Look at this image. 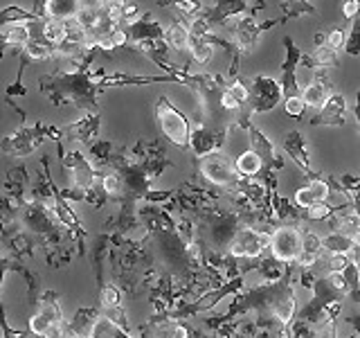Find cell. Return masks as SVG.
I'll list each match as a JSON object with an SVG mask.
<instances>
[{"mask_svg": "<svg viewBox=\"0 0 360 338\" xmlns=\"http://www.w3.org/2000/svg\"><path fill=\"white\" fill-rule=\"evenodd\" d=\"M30 332L37 338H65L63 313L54 291H45L37 302V311L30 318Z\"/></svg>", "mask_w": 360, "mask_h": 338, "instance_id": "cell-3", "label": "cell"}, {"mask_svg": "<svg viewBox=\"0 0 360 338\" xmlns=\"http://www.w3.org/2000/svg\"><path fill=\"white\" fill-rule=\"evenodd\" d=\"M68 338H88V336H68Z\"/></svg>", "mask_w": 360, "mask_h": 338, "instance_id": "cell-50", "label": "cell"}, {"mask_svg": "<svg viewBox=\"0 0 360 338\" xmlns=\"http://www.w3.org/2000/svg\"><path fill=\"white\" fill-rule=\"evenodd\" d=\"M342 11H345L347 23H352V20H354V16H356V11H358V0H347L345 7H342Z\"/></svg>", "mask_w": 360, "mask_h": 338, "instance_id": "cell-47", "label": "cell"}, {"mask_svg": "<svg viewBox=\"0 0 360 338\" xmlns=\"http://www.w3.org/2000/svg\"><path fill=\"white\" fill-rule=\"evenodd\" d=\"M331 196V187L326 183V178L318 176L307 183V187H300L295 192V206L302 208V210H309L315 203H326Z\"/></svg>", "mask_w": 360, "mask_h": 338, "instance_id": "cell-20", "label": "cell"}, {"mask_svg": "<svg viewBox=\"0 0 360 338\" xmlns=\"http://www.w3.org/2000/svg\"><path fill=\"white\" fill-rule=\"evenodd\" d=\"M18 59H20V63H18V75H16V82L7 86V99L14 97V95H27L30 93V90L22 86V73H25V65H27L30 59H27L25 54H20V52H18Z\"/></svg>", "mask_w": 360, "mask_h": 338, "instance_id": "cell-40", "label": "cell"}, {"mask_svg": "<svg viewBox=\"0 0 360 338\" xmlns=\"http://www.w3.org/2000/svg\"><path fill=\"white\" fill-rule=\"evenodd\" d=\"M270 251L275 262L279 264H295L302 255V232L295 225H281L270 234Z\"/></svg>", "mask_w": 360, "mask_h": 338, "instance_id": "cell-9", "label": "cell"}, {"mask_svg": "<svg viewBox=\"0 0 360 338\" xmlns=\"http://www.w3.org/2000/svg\"><path fill=\"white\" fill-rule=\"evenodd\" d=\"M124 30H127V39H129L127 48L131 50L142 41H165V27L153 18V14H149V11L140 14L138 20H133L131 25H127Z\"/></svg>", "mask_w": 360, "mask_h": 338, "instance_id": "cell-15", "label": "cell"}, {"mask_svg": "<svg viewBox=\"0 0 360 338\" xmlns=\"http://www.w3.org/2000/svg\"><path fill=\"white\" fill-rule=\"evenodd\" d=\"M34 18H39V16L32 14V11H27V9L18 7V5H7V7L0 9V30L14 25V23H27Z\"/></svg>", "mask_w": 360, "mask_h": 338, "instance_id": "cell-29", "label": "cell"}, {"mask_svg": "<svg viewBox=\"0 0 360 338\" xmlns=\"http://www.w3.org/2000/svg\"><path fill=\"white\" fill-rule=\"evenodd\" d=\"M61 158H63V172L70 174L72 187L77 192H82V196L90 187H95L97 172H95L93 163H90L82 151H70L68 156L63 154Z\"/></svg>", "mask_w": 360, "mask_h": 338, "instance_id": "cell-12", "label": "cell"}, {"mask_svg": "<svg viewBox=\"0 0 360 338\" xmlns=\"http://www.w3.org/2000/svg\"><path fill=\"white\" fill-rule=\"evenodd\" d=\"M345 41H347V27H338V30H333L329 34V37H326V45L333 48V50H338L340 45H345Z\"/></svg>", "mask_w": 360, "mask_h": 338, "instance_id": "cell-45", "label": "cell"}, {"mask_svg": "<svg viewBox=\"0 0 360 338\" xmlns=\"http://www.w3.org/2000/svg\"><path fill=\"white\" fill-rule=\"evenodd\" d=\"M187 50L191 52V59H194L196 63L200 65H205L210 59H212V54H214V48L205 41V39H200V37H194V34H189V39H187Z\"/></svg>", "mask_w": 360, "mask_h": 338, "instance_id": "cell-31", "label": "cell"}, {"mask_svg": "<svg viewBox=\"0 0 360 338\" xmlns=\"http://www.w3.org/2000/svg\"><path fill=\"white\" fill-rule=\"evenodd\" d=\"M99 127H101V113H86L82 120H77L61 129V140L65 138V140H77V142L90 144L93 140H97Z\"/></svg>", "mask_w": 360, "mask_h": 338, "instance_id": "cell-17", "label": "cell"}, {"mask_svg": "<svg viewBox=\"0 0 360 338\" xmlns=\"http://www.w3.org/2000/svg\"><path fill=\"white\" fill-rule=\"evenodd\" d=\"M20 54H25L27 59H34V61H45L54 56V48L50 43H43V41H27L25 48L20 50Z\"/></svg>", "mask_w": 360, "mask_h": 338, "instance_id": "cell-35", "label": "cell"}, {"mask_svg": "<svg viewBox=\"0 0 360 338\" xmlns=\"http://www.w3.org/2000/svg\"><path fill=\"white\" fill-rule=\"evenodd\" d=\"M225 135H228V129H210L202 122H196L189 131V146L196 158H202L219 151L225 142Z\"/></svg>", "mask_w": 360, "mask_h": 338, "instance_id": "cell-14", "label": "cell"}, {"mask_svg": "<svg viewBox=\"0 0 360 338\" xmlns=\"http://www.w3.org/2000/svg\"><path fill=\"white\" fill-rule=\"evenodd\" d=\"M11 268L22 270L18 264L11 262V259H5L3 255H0V293H3V277H5L7 270H11ZM0 332H3V336H5V338H22V334H20V332H14V330H11V327H9V323H7L5 307H3V298H0Z\"/></svg>", "mask_w": 360, "mask_h": 338, "instance_id": "cell-25", "label": "cell"}, {"mask_svg": "<svg viewBox=\"0 0 360 338\" xmlns=\"http://www.w3.org/2000/svg\"><path fill=\"white\" fill-rule=\"evenodd\" d=\"M281 99V86L277 79L266 77V75H257L250 86H248V101L243 106V115L236 120L239 127H243L245 122H250V115L255 113H268L273 111Z\"/></svg>", "mask_w": 360, "mask_h": 338, "instance_id": "cell-4", "label": "cell"}, {"mask_svg": "<svg viewBox=\"0 0 360 338\" xmlns=\"http://www.w3.org/2000/svg\"><path fill=\"white\" fill-rule=\"evenodd\" d=\"M281 11H284L281 23H288V20L304 16V14H315V7L309 3V0H281Z\"/></svg>", "mask_w": 360, "mask_h": 338, "instance_id": "cell-32", "label": "cell"}, {"mask_svg": "<svg viewBox=\"0 0 360 338\" xmlns=\"http://www.w3.org/2000/svg\"><path fill=\"white\" fill-rule=\"evenodd\" d=\"M270 244V232L262 230H252V228H243L239 232H234L232 242H230V255L232 257H245L252 259L264 253V248Z\"/></svg>", "mask_w": 360, "mask_h": 338, "instance_id": "cell-13", "label": "cell"}, {"mask_svg": "<svg viewBox=\"0 0 360 338\" xmlns=\"http://www.w3.org/2000/svg\"><path fill=\"white\" fill-rule=\"evenodd\" d=\"M104 70H90V68H75L70 73L54 70L50 75L39 77L41 93L48 97L54 106H61L63 101H70L77 108L86 113H99L97 95L104 93L101 79Z\"/></svg>", "mask_w": 360, "mask_h": 338, "instance_id": "cell-1", "label": "cell"}, {"mask_svg": "<svg viewBox=\"0 0 360 338\" xmlns=\"http://www.w3.org/2000/svg\"><path fill=\"white\" fill-rule=\"evenodd\" d=\"M335 52L338 50H333V48H329V45H326V37H324L322 43H315V50L311 54H302L300 65H304V68H315V70H318V68H326V65H335L338 63Z\"/></svg>", "mask_w": 360, "mask_h": 338, "instance_id": "cell-23", "label": "cell"}, {"mask_svg": "<svg viewBox=\"0 0 360 338\" xmlns=\"http://www.w3.org/2000/svg\"><path fill=\"white\" fill-rule=\"evenodd\" d=\"M245 3H250V5H252V0H245ZM255 3H259V0H255Z\"/></svg>", "mask_w": 360, "mask_h": 338, "instance_id": "cell-51", "label": "cell"}, {"mask_svg": "<svg viewBox=\"0 0 360 338\" xmlns=\"http://www.w3.org/2000/svg\"><path fill=\"white\" fill-rule=\"evenodd\" d=\"M277 25H284L281 18H273V20H266V23H255V16H239L234 25V34H232V43L236 45V50L243 54L252 52V48L257 45L259 37L266 32V30H273Z\"/></svg>", "mask_w": 360, "mask_h": 338, "instance_id": "cell-10", "label": "cell"}, {"mask_svg": "<svg viewBox=\"0 0 360 338\" xmlns=\"http://www.w3.org/2000/svg\"><path fill=\"white\" fill-rule=\"evenodd\" d=\"M65 34V23L59 20H50V18H43V37L50 45H56Z\"/></svg>", "mask_w": 360, "mask_h": 338, "instance_id": "cell-38", "label": "cell"}, {"mask_svg": "<svg viewBox=\"0 0 360 338\" xmlns=\"http://www.w3.org/2000/svg\"><path fill=\"white\" fill-rule=\"evenodd\" d=\"M234 169L239 176L252 178L257 174H262V161H259V156L255 151H245L234 161Z\"/></svg>", "mask_w": 360, "mask_h": 338, "instance_id": "cell-30", "label": "cell"}, {"mask_svg": "<svg viewBox=\"0 0 360 338\" xmlns=\"http://www.w3.org/2000/svg\"><path fill=\"white\" fill-rule=\"evenodd\" d=\"M333 212H335V210L329 206V203H315V206H311V208L307 210V217H309L311 221H324V219H329Z\"/></svg>", "mask_w": 360, "mask_h": 338, "instance_id": "cell-43", "label": "cell"}, {"mask_svg": "<svg viewBox=\"0 0 360 338\" xmlns=\"http://www.w3.org/2000/svg\"><path fill=\"white\" fill-rule=\"evenodd\" d=\"M133 50H138L144 56H149L160 70H165V75H174L178 70L176 65L169 63V54H172V50H169V45L165 41H142V43L135 45Z\"/></svg>", "mask_w": 360, "mask_h": 338, "instance_id": "cell-21", "label": "cell"}, {"mask_svg": "<svg viewBox=\"0 0 360 338\" xmlns=\"http://www.w3.org/2000/svg\"><path fill=\"white\" fill-rule=\"evenodd\" d=\"M189 332L185 325L174 323V320H165V323H158L151 332V338H187Z\"/></svg>", "mask_w": 360, "mask_h": 338, "instance_id": "cell-33", "label": "cell"}, {"mask_svg": "<svg viewBox=\"0 0 360 338\" xmlns=\"http://www.w3.org/2000/svg\"><path fill=\"white\" fill-rule=\"evenodd\" d=\"M345 50H347V54H352V56H360V0H358V11H356V16L352 20V32L347 34Z\"/></svg>", "mask_w": 360, "mask_h": 338, "instance_id": "cell-36", "label": "cell"}, {"mask_svg": "<svg viewBox=\"0 0 360 338\" xmlns=\"http://www.w3.org/2000/svg\"><path fill=\"white\" fill-rule=\"evenodd\" d=\"M187 39H189V32L187 25H183L180 20H172L169 25L165 27V43L169 45V50H187Z\"/></svg>", "mask_w": 360, "mask_h": 338, "instance_id": "cell-27", "label": "cell"}, {"mask_svg": "<svg viewBox=\"0 0 360 338\" xmlns=\"http://www.w3.org/2000/svg\"><path fill=\"white\" fill-rule=\"evenodd\" d=\"M101 192L104 194H108V196H122V180H120V176H117V172H110V174H106L104 178H101Z\"/></svg>", "mask_w": 360, "mask_h": 338, "instance_id": "cell-41", "label": "cell"}, {"mask_svg": "<svg viewBox=\"0 0 360 338\" xmlns=\"http://www.w3.org/2000/svg\"><path fill=\"white\" fill-rule=\"evenodd\" d=\"M0 32L5 34V41L9 45V50H14V54H18L27 45V41H30L27 23H14V25H9V27L0 30Z\"/></svg>", "mask_w": 360, "mask_h": 338, "instance_id": "cell-26", "label": "cell"}, {"mask_svg": "<svg viewBox=\"0 0 360 338\" xmlns=\"http://www.w3.org/2000/svg\"><path fill=\"white\" fill-rule=\"evenodd\" d=\"M198 172H200V176H205L210 183L219 185V187H236L241 183V176L236 174L234 163L221 151H214V154L198 158Z\"/></svg>", "mask_w": 360, "mask_h": 338, "instance_id": "cell-6", "label": "cell"}, {"mask_svg": "<svg viewBox=\"0 0 360 338\" xmlns=\"http://www.w3.org/2000/svg\"><path fill=\"white\" fill-rule=\"evenodd\" d=\"M90 158L97 163V165H108L110 156H112V142L108 140H95L90 142Z\"/></svg>", "mask_w": 360, "mask_h": 338, "instance_id": "cell-37", "label": "cell"}, {"mask_svg": "<svg viewBox=\"0 0 360 338\" xmlns=\"http://www.w3.org/2000/svg\"><path fill=\"white\" fill-rule=\"evenodd\" d=\"M322 237L315 232H302V255H311L318 257L322 255Z\"/></svg>", "mask_w": 360, "mask_h": 338, "instance_id": "cell-39", "label": "cell"}, {"mask_svg": "<svg viewBox=\"0 0 360 338\" xmlns=\"http://www.w3.org/2000/svg\"><path fill=\"white\" fill-rule=\"evenodd\" d=\"M101 304L104 307H108V309H120V302H122V298H120V291L112 287V284H106V287H101Z\"/></svg>", "mask_w": 360, "mask_h": 338, "instance_id": "cell-42", "label": "cell"}, {"mask_svg": "<svg viewBox=\"0 0 360 338\" xmlns=\"http://www.w3.org/2000/svg\"><path fill=\"white\" fill-rule=\"evenodd\" d=\"M25 183H27V172H25V167H16V169H11V172L7 174V180H5V187L9 192V196H16L20 199L22 196V189H25Z\"/></svg>", "mask_w": 360, "mask_h": 338, "instance_id": "cell-34", "label": "cell"}, {"mask_svg": "<svg viewBox=\"0 0 360 338\" xmlns=\"http://www.w3.org/2000/svg\"><path fill=\"white\" fill-rule=\"evenodd\" d=\"M284 48H286V59L281 63V79H279V86H281V97L288 99V97H300L302 95V88L297 82V68L302 61V50L295 45L290 37H284Z\"/></svg>", "mask_w": 360, "mask_h": 338, "instance_id": "cell-11", "label": "cell"}, {"mask_svg": "<svg viewBox=\"0 0 360 338\" xmlns=\"http://www.w3.org/2000/svg\"><path fill=\"white\" fill-rule=\"evenodd\" d=\"M25 221H27L30 228L37 230V232H52V223L48 219V212H45V208L41 206V203H32V206H27Z\"/></svg>", "mask_w": 360, "mask_h": 338, "instance_id": "cell-28", "label": "cell"}, {"mask_svg": "<svg viewBox=\"0 0 360 338\" xmlns=\"http://www.w3.org/2000/svg\"><path fill=\"white\" fill-rule=\"evenodd\" d=\"M241 129L248 131V135H250V151H255L259 156V161H262V172H264V178L268 180L270 185L275 187V169H281L284 167V158H279L275 154V146L273 142H270L266 135L259 131L255 124L245 122Z\"/></svg>", "mask_w": 360, "mask_h": 338, "instance_id": "cell-8", "label": "cell"}, {"mask_svg": "<svg viewBox=\"0 0 360 338\" xmlns=\"http://www.w3.org/2000/svg\"><path fill=\"white\" fill-rule=\"evenodd\" d=\"M266 7V3H245V0H214V7L210 9H202L200 16L207 20V25L214 30L219 25H225L228 20L232 18H239V16H257V11H262Z\"/></svg>", "mask_w": 360, "mask_h": 338, "instance_id": "cell-7", "label": "cell"}, {"mask_svg": "<svg viewBox=\"0 0 360 338\" xmlns=\"http://www.w3.org/2000/svg\"><path fill=\"white\" fill-rule=\"evenodd\" d=\"M349 264V255H329V268L331 273H342Z\"/></svg>", "mask_w": 360, "mask_h": 338, "instance_id": "cell-46", "label": "cell"}, {"mask_svg": "<svg viewBox=\"0 0 360 338\" xmlns=\"http://www.w3.org/2000/svg\"><path fill=\"white\" fill-rule=\"evenodd\" d=\"M311 127H345L347 124V97L340 93H331L324 106L318 111L311 122Z\"/></svg>", "mask_w": 360, "mask_h": 338, "instance_id": "cell-16", "label": "cell"}, {"mask_svg": "<svg viewBox=\"0 0 360 338\" xmlns=\"http://www.w3.org/2000/svg\"><path fill=\"white\" fill-rule=\"evenodd\" d=\"M354 113H356V120H358V133H360V90L356 95V106H354Z\"/></svg>", "mask_w": 360, "mask_h": 338, "instance_id": "cell-48", "label": "cell"}, {"mask_svg": "<svg viewBox=\"0 0 360 338\" xmlns=\"http://www.w3.org/2000/svg\"><path fill=\"white\" fill-rule=\"evenodd\" d=\"M155 115L160 122V131L165 133V138L169 142H174L180 149H189V131L191 124L183 111H178L167 95L158 97L155 104Z\"/></svg>", "mask_w": 360, "mask_h": 338, "instance_id": "cell-5", "label": "cell"}, {"mask_svg": "<svg viewBox=\"0 0 360 338\" xmlns=\"http://www.w3.org/2000/svg\"><path fill=\"white\" fill-rule=\"evenodd\" d=\"M284 149L286 154L295 161V165L302 169L304 174L309 176V180L313 178H318L320 174L315 172L313 165H311V158H309V149H307V140H304V135L300 131H290L286 133V138H284Z\"/></svg>", "mask_w": 360, "mask_h": 338, "instance_id": "cell-18", "label": "cell"}, {"mask_svg": "<svg viewBox=\"0 0 360 338\" xmlns=\"http://www.w3.org/2000/svg\"><path fill=\"white\" fill-rule=\"evenodd\" d=\"M358 242L354 239V237H349L345 232H329L326 237H322V251H326L329 255H347L354 251V246Z\"/></svg>", "mask_w": 360, "mask_h": 338, "instance_id": "cell-24", "label": "cell"}, {"mask_svg": "<svg viewBox=\"0 0 360 338\" xmlns=\"http://www.w3.org/2000/svg\"><path fill=\"white\" fill-rule=\"evenodd\" d=\"M284 108H286V115L300 120L304 115V111H307V104H304L302 95H300V97H288V99H284Z\"/></svg>", "mask_w": 360, "mask_h": 338, "instance_id": "cell-44", "label": "cell"}, {"mask_svg": "<svg viewBox=\"0 0 360 338\" xmlns=\"http://www.w3.org/2000/svg\"><path fill=\"white\" fill-rule=\"evenodd\" d=\"M331 93H333V86L329 82V75L324 73V68H318V73H315L313 82L302 90V101L307 106L322 108L324 101L329 99Z\"/></svg>", "mask_w": 360, "mask_h": 338, "instance_id": "cell-19", "label": "cell"}, {"mask_svg": "<svg viewBox=\"0 0 360 338\" xmlns=\"http://www.w3.org/2000/svg\"><path fill=\"white\" fill-rule=\"evenodd\" d=\"M82 7H84V0H45L43 14L50 20L68 23V20H75V16L79 14Z\"/></svg>", "mask_w": 360, "mask_h": 338, "instance_id": "cell-22", "label": "cell"}, {"mask_svg": "<svg viewBox=\"0 0 360 338\" xmlns=\"http://www.w3.org/2000/svg\"><path fill=\"white\" fill-rule=\"evenodd\" d=\"M54 140V142H63L61 140V129L52 127V124H43V122H34V124H22V127L14 133L0 138V154L11 156V158H25L45 140Z\"/></svg>", "mask_w": 360, "mask_h": 338, "instance_id": "cell-2", "label": "cell"}, {"mask_svg": "<svg viewBox=\"0 0 360 338\" xmlns=\"http://www.w3.org/2000/svg\"><path fill=\"white\" fill-rule=\"evenodd\" d=\"M352 253H354V264H356L358 270H360V244L354 246V251H352Z\"/></svg>", "mask_w": 360, "mask_h": 338, "instance_id": "cell-49", "label": "cell"}]
</instances>
